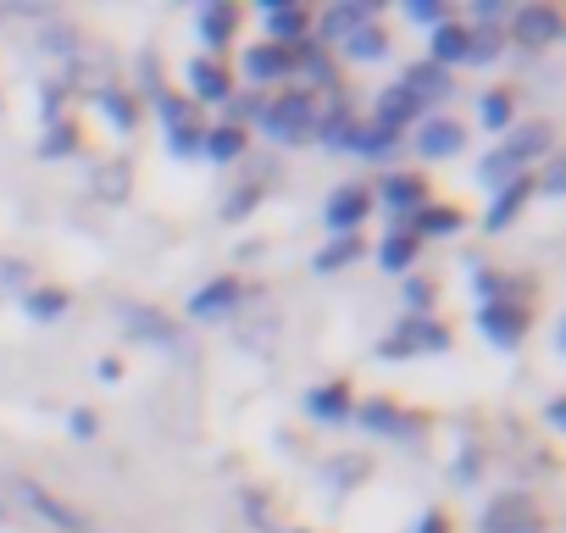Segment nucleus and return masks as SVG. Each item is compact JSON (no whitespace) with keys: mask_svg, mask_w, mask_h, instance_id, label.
<instances>
[{"mask_svg":"<svg viewBox=\"0 0 566 533\" xmlns=\"http://www.w3.org/2000/svg\"><path fill=\"white\" fill-rule=\"evenodd\" d=\"M549 139H555V128H549L544 117L527 123V128H505V139L478 161V184H483V189H500V184L522 178L538 156H549Z\"/></svg>","mask_w":566,"mask_h":533,"instance_id":"f257e3e1","label":"nucleus"},{"mask_svg":"<svg viewBox=\"0 0 566 533\" xmlns=\"http://www.w3.org/2000/svg\"><path fill=\"white\" fill-rule=\"evenodd\" d=\"M317 112H323V101H317L312 90H283V95L261 101L255 128H261L266 139H277V145H306L312 128H317Z\"/></svg>","mask_w":566,"mask_h":533,"instance_id":"f03ea898","label":"nucleus"},{"mask_svg":"<svg viewBox=\"0 0 566 533\" xmlns=\"http://www.w3.org/2000/svg\"><path fill=\"white\" fill-rule=\"evenodd\" d=\"M7 489H12V494H18V505H23L29 516H40L45 527H56V533H95V522H90L78 505H67L56 489H45L40 478L18 472V478H7Z\"/></svg>","mask_w":566,"mask_h":533,"instance_id":"7ed1b4c3","label":"nucleus"},{"mask_svg":"<svg viewBox=\"0 0 566 533\" xmlns=\"http://www.w3.org/2000/svg\"><path fill=\"white\" fill-rule=\"evenodd\" d=\"M439 351H450V328L433 312L428 317H400L378 345L384 362H417V356H439Z\"/></svg>","mask_w":566,"mask_h":533,"instance_id":"20e7f679","label":"nucleus"},{"mask_svg":"<svg viewBox=\"0 0 566 533\" xmlns=\"http://www.w3.org/2000/svg\"><path fill=\"white\" fill-rule=\"evenodd\" d=\"M117 323H123L128 339H139V345H150V351H167V356H184V328H178L167 312L139 306V301H123V306H117Z\"/></svg>","mask_w":566,"mask_h":533,"instance_id":"39448f33","label":"nucleus"},{"mask_svg":"<svg viewBox=\"0 0 566 533\" xmlns=\"http://www.w3.org/2000/svg\"><path fill=\"white\" fill-rule=\"evenodd\" d=\"M156 117H161V134H167V150H172V156H200L206 123H200V112H195L189 95L161 90V95H156Z\"/></svg>","mask_w":566,"mask_h":533,"instance_id":"423d86ee","label":"nucleus"},{"mask_svg":"<svg viewBox=\"0 0 566 533\" xmlns=\"http://www.w3.org/2000/svg\"><path fill=\"white\" fill-rule=\"evenodd\" d=\"M472 323H478V334H483L494 351H516V345L527 339V328H533L527 306H516V301H483Z\"/></svg>","mask_w":566,"mask_h":533,"instance_id":"0eeeda50","label":"nucleus"},{"mask_svg":"<svg viewBox=\"0 0 566 533\" xmlns=\"http://www.w3.org/2000/svg\"><path fill=\"white\" fill-rule=\"evenodd\" d=\"M261 34L266 45H301L312 34V12L301 0H261Z\"/></svg>","mask_w":566,"mask_h":533,"instance_id":"6e6552de","label":"nucleus"},{"mask_svg":"<svg viewBox=\"0 0 566 533\" xmlns=\"http://www.w3.org/2000/svg\"><path fill=\"white\" fill-rule=\"evenodd\" d=\"M560 12L555 7H522V12H511V40L522 45V51H555L560 45Z\"/></svg>","mask_w":566,"mask_h":533,"instance_id":"1a4fd4ad","label":"nucleus"},{"mask_svg":"<svg viewBox=\"0 0 566 533\" xmlns=\"http://www.w3.org/2000/svg\"><path fill=\"white\" fill-rule=\"evenodd\" d=\"M373 200H384V211L395 217V228H406L422 206H428V184L417 178V173H389L384 184H378V195Z\"/></svg>","mask_w":566,"mask_h":533,"instance_id":"9d476101","label":"nucleus"},{"mask_svg":"<svg viewBox=\"0 0 566 533\" xmlns=\"http://www.w3.org/2000/svg\"><path fill=\"white\" fill-rule=\"evenodd\" d=\"M367 211H373V189L367 184H339L323 206V228L328 233H356L367 222Z\"/></svg>","mask_w":566,"mask_h":533,"instance_id":"9b49d317","label":"nucleus"},{"mask_svg":"<svg viewBox=\"0 0 566 533\" xmlns=\"http://www.w3.org/2000/svg\"><path fill=\"white\" fill-rule=\"evenodd\" d=\"M244 295H250V290H244V284H239L233 273H222V279H211V284H200V290L189 295V317H195V323H217V317H233Z\"/></svg>","mask_w":566,"mask_h":533,"instance_id":"f8f14e48","label":"nucleus"},{"mask_svg":"<svg viewBox=\"0 0 566 533\" xmlns=\"http://www.w3.org/2000/svg\"><path fill=\"white\" fill-rule=\"evenodd\" d=\"M378 23V0H339V7H328L323 18H312V29L328 40V45H345L356 29Z\"/></svg>","mask_w":566,"mask_h":533,"instance_id":"ddd939ff","label":"nucleus"},{"mask_svg":"<svg viewBox=\"0 0 566 533\" xmlns=\"http://www.w3.org/2000/svg\"><path fill=\"white\" fill-rule=\"evenodd\" d=\"M533 516H538V505H533L527 489H500V494L483 505L478 533H511V527H522V522H533Z\"/></svg>","mask_w":566,"mask_h":533,"instance_id":"4468645a","label":"nucleus"},{"mask_svg":"<svg viewBox=\"0 0 566 533\" xmlns=\"http://www.w3.org/2000/svg\"><path fill=\"white\" fill-rule=\"evenodd\" d=\"M356 422H361L367 433H384V439H417V433H422V417L400 411L395 400H361V406H356Z\"/></svg>","mask_w":566,"mask_h":533,"instance_id":"2eb2a0df","label":"nucleus"},{"mask_svg":"<svg viewBox=\"0 0 566 533\" xmlns=\"http://www.w3.org/2000/svg\"><path fill=\"white\" fill-rule=\"evenodd\" d=\"M538 189H533V173H522V178H511V184H500L494 189V200H489V211H483V228L489 233H505L522 211H527V200H533Z\"/></svg>","mask_w":566,"mask_h":533,"instance_id":"dca6fc26","label":"nucleus"},{"mask_svg":"<svg viewBox=\"0 0 566 533\" xmlns=\"http://www.w3.org/2000/svg\"><path fill=\"white\" fill-rule=\"evenodd\" d=\"M461 145H467V128L455 117H422V128H417L422 161H450V156H461Z\"/></svg>","mask_w":566,"mask_h":533,"instance_id":"f3484780","label":"nucleus"},{"mask_svg":"<svg viewBox=\"0 0 566 533\" xmlns=\"http://www.w3.org/2000/svg\"><path fill=\"white\" fill-rule=\"evenodd\" d=\"M244 79L250 84H277V79H295V45H250L244 51Z\"/></svg>","mask_w":566,"mask_h":533,"instance_id":"a211bd4d","label":"nucleus"},{"mask_svg":"<svg viewBox=\"0 0 566 533\" xmlns=\"http://www.w3.org/2000/svg\"><path fill=\"white\" fill-rule=\"evenodd\" d=\"M189 101H206V106H222L228 95H233V73L217 62V56H195L189 62Z\"/></svg>","mask_w":566,"mask_h":533,"instance_id":"6ab92c4d","label":"nucleus"},{"mask_svg":"<svg viewBox=\"0 0 566 533\" xmlns=\"http://www.w3.org/2000/svg\"><path fill=\"white\" fill-rule=\"evenodd\" d=\"M350 411H356V395H350L345 378L306 389V417H312V422H350Z\"/></svg>","mask_w":566,"mask_h":533,"instance_id":"aec40b11","label":"nucleus"},{"mask_svg":"<svg viewBox=\"0 0 566 533\" xmlns=\"http://www.w3.org/2000/svg\"><path fill=\"white\" fill-rule=\"evenodd\" d=\"M467 56H472V29H467V23H455V18H450V23H439V29H433V40H428V62L450 73V67H455V62H467Z\"/></svg>","mask_w":566,"mask_h":533,"instance_id":"412c9836","label":"nucleus"},{"mask_svg":"<svg viewBox=\"0 0 566 533\" xmlns=\"http://www.w3.org/2000/svg\"><path fill=\"white\" fill-rule=\"evenodd\" d=\"M400 90L428 112L433 101H444V95H450V73H444V67H433V62H411V67L400 73Z\"/></svg>","mask_w":566,"mask_h":533,"instance_id":"4be33fe9","label":"nucleus"},{"mask_svg":"<svg viewBox=\"0 0 566 533\" xmlns=\"http://www.w3.org/2000/svg\"><path fill=\"white\" fill-rule=\"evenodd\" d=\"M350 134H356V112H350V101H345V95H328V112H317L312 139H323L328 150H345Z\"/></svg>","mask_w":566,"mask_h":533,"instance_id":"5701e85b","label":"nucleus"},{"mask_svg":"<svg viewBox=\"0 0 566 533\" xmlns=\"http://www.w3.org/2000/svg\"><path fill=\"white\" fill-rule=\"evenodd\" d=\"M195 29H200V45H206V51H222V45L239 34V7H228V0H211V7H200Z\"/></svg>","mask_w":566,"mask_h":533,"instance_id":"b1692460","label":"nucleus"},{"mask_svg":"<svg viewBox=\"0 0 566 533\" xmlns=\"http://www.w3.org/2000/svg\"><path fill=\"white\" fill-rule=\"evenodd\" d=\"M417 255H422V244H417L406 228H389V233L378 239V266H384L389 279H406L411 266H417Z\"/></svg>","mask_w":566,"mask_h":533,"instance_id":"393cba45","label":"nucleus"},{"mask_svg":"<svg viewBox=\"0 0 566 533\" xmlns=\"http://www.w3.org/2000/svg\"><path fill=\"white\" fill-rule=\"evenodd\" d=\"M244 145H250V139H244V128H233V123H217V128L200 134V156L217 161V167H222V161H239Z\"/></svg>","mask_w":566,"mask_h":533,"instance_id":"a878e982","label":"nucleus"},{"mask_svg":"<svg viewBox=\"0 0 566 533\" xmlns=\"http://www.w3.org/2000/svg\"><path fill=\"white\" fill-rule=\"evenodd\" d=\"M455 228H461V211H455V206H422V211L406 222V233H411L417 244H422V239H450Z\"/></svg>","mask_w":566,"mask_h":533,"instance_id":"bb28decb","label":"nucleus"},{"mask_svg":"<svg viewBox=\"0 0 566 533\" xmlns=\"http://www.w3.org/2000/svg\"><path fill=\"white\" fill-rule=\"evenodd\" d=\"M356 255H361V233H334V239L312 255V273L328 279V273H339V266H350Z\"/></svg>","mask_w":566,"mask_h":533,"instance_id":"cd10ccee","label":"nucleus"},{"mask_svg":"<svg viewBox=\"0 0 566 533\" xmlns=\"http://www.w3.org/2000/svg\"><path fill=\"white\" fill-rule=\"evenodd\" d=\"M411 117H422V106H417V101H411V95H406L400 84L378 90V117H373V123H384V128H395V134H400V128H406Z\"/></svg>","mask_w":566,"mask_h":533,"instance_id":"c85d7f7f","label":"nucleus"},{"mask_svg":"<svg viewBox=\"0 0 566 533\" xmlns=\"http://www.w3.org/2000/svg\"><path fill=\"white\" fill-rule=\"evenodd\" d=\"M95 106L106 112V123H112L117 134H128V128L139 123V101H134L128 90H117V84H106V90L95 95Z\"/></svg>","mask_w":566,"mask_h":533,"instance_id":"c756f323","label":"nucleus"},{"mask_svg":"<svg viewBox=\"0 0 566 533\" xmlns=\"http://www.w3.org/2000/svg\"><path fill=\"white\" fill-rule=\"evenodd\" d=\"M511 117H516V95H511V90H483V95H478V123H483L489 134H505Z\"/></svg>","mask_w":566,"mask_h":533,"instance_id":"7c9ffc66","label":"nucleus"},{"mask_svg":"<svg viewBox=\"0 0 566 533\" xmlns=\"http://www.w3.org/2000/svg\"><path fill=\"white\" fill-rule=\"evenodd\" d=\"M395 145H400V134H395V128H384V123H356V134H350V145H345V150H356V156L378 161V156H389Z\"/></svg>","mask_w":566,"mask_h":533,"instance_id":"2f4dec72","label":"nucleus"},{"mask_svg":"<svg viewBox=\"0 0 566 533\" xmlns=\"http://www.w3.org/2000/svg\"><path fill=\"white\" fill-rule=\"evenodd\" d=\"M67 306H73V295H67V290H56V284H40V290H29V295H23V312H29L34 323H56Z\"/></svg>","mask_w":566,"mask_h":533,"instance_id":"473e14b6","label":"nucleus"},{"mask_svg":"<svg viewBox=\"0 0 566 533\" xmlns=\"http://www.w3.org/2000/svg\"><path fill=\"white\" fill-rule=\"evenodd\" d=\"M339 51H345L350 62H384V56H389V34H384L378 23H367V29H356Z\"/></svg>","mask_w":566,"mask_h":533,"instance_id":"72a5a7b5","label":"nucleus"},{"mask_svg":"<svg viewBox=\"0 0 566 533\" xmlns=\"http://www.w3.org/2000/svg\"><path fill=\"white\" fill-rule=\"evenodd\" d=\"M78 150V128L73 123H51V134L40 139V156L45 161H62V156H73Z\"/></svg>","mask_w":566,"mask_h":533,"instance_id":"f704fd0d","label":"nucleus"},{"mask_svg":"<svg viewBox=\"0 0 566 533\" xmlns=\"http://www.w3.org/2000/svg\"><path fill=\"white\" fill-rule=\"evenodd\" d=\"M406 12H411V23H422V29L450 23V7H444V0H406Z\"/></svg>","mask_w":566,"mask_h":533,"instance_id":"c9c22d12","label":"nucleus"},{"mask_svg":"<svg viewBox=\"0 0 566 533\" xmlns=\"http://www.w3.org/2000/svg\"><path fill=\"white\" fill-rule=\"evenodd\" d=\"M433 301H439V290H433L428 279H406V306H411L406 317H428V306H433Z\"/></svg>","mask_w":566,"mask_h":533,"instance_id":"e433bc0d","label":"nucleus"},{"mask_svg":"<svg viewBox=\"0 0 566 533\" xmlns=\"http://www.w3.org/2000/svg\"><path fill=\"white\" fill-rule=\"evenodd\" d=\"M261 195H266V184H244V189H233V195H228V206H222V217H228V222H239Z\"/></svg>","mask_w":566,"mask_h":533,"instance_id":"4c0bfd02","label":"nucleus"},{"mask_svg":"<svg viewBox=\"0 0 566 533\" xmlns=\"http://www.w3.org/2000/svg\"><path fill=\"white\" fill-rule=\"evenodd\" d=\"M23 279H29V266L18 255H0V301H7L12 290H23Z\"/></svg>","mask_w":566,"mask_h":533,"instance_id":"58836bf2","label":"nucleus"},{"mask_svg":"<svg viewBox=\"0 0 566 533\" xmlns=\"http://www.w3.org/2000/svg\"><path fill=\"white\" fill-rule=\"evenodd\" d=\"M500 56V29H472V56L467 62H494Z\"/></svg>","mask_w":566,"mask_h":533,"instance_id":"ea45409f","label":"nucleus"},{"mask_svg":"<svg viewBox=\"0 0 566 533\" xmlns=\"http://www.w3.org/2000/svg\"><path fill=\"white\" fill-rule=\"evenodd\" d=\"M222 106L233 112V128H244V123H255V117H261V101H255V95H239V90H233Z\"/></svg>","mask_w":566,"mask_h":533,"instance_id":"a19ab883","label":"nucleus"},{"mask_svg":"<svg viewBox=\"0 0 566 533\" xmlns=\"http://www.w3.org/2000/svg\"><path fill=\"white\" fill-rule=\"evenodd\" d=\"M533 189H544V195H560V189H566V167H560V156H549V167H544V178H533Z\"/></svg>","mask_w":566,"mask_h":533,"instance_id":"79ce46f5","label":"nucleus"},{"mask_svg":"<svg viewBox=\"0 0 566 533\" xmlns=\"http://www.w3.org/2000/svg\"><path fill=\"white\" fill-rule=\"evenodd\" d=\"M123 173H128L123 161H112V167H101V195H106V200H117V195H123Z\"/></svg>","mask_w":566,"mask_h":533,"instance_id":"37998d69","label":"nucleus"},{"mask_svg":"<svg viewBox=\"0 0 566 533\" xmlns=\"http://www.w3.org/2000/svg\"><path fill=\"white\" fill-rule=\"evenodd\" d=\"M411 533H450V516L433 505V511H422V516L411 522Z\"/></svg>","mask_w":566,"mask_h":533,"instance_id":"c03bdc74","label":"nucleus"},{"mask_svg":"<svg viewBox=\"0 0 566 533\" xmlns=\"http://www.w3.org/2000/svg\"><path fill=\"white\" fill-rule=\"evenodd\" d=\"M67 428H73V433H78V439H90V433H95V428H101V417H95V411H84V406H78V411H73V417H67Z\"/></svg>","mask_w":566,"mask_h":533,"instance_id":"a18cd8bd","label":"nucleus"},{"mask_svg":"<svg viewBox=\"0 0 566 533\" xmlns=\"http://www.w3.org/2000/svg\"><path fill=\"white\" fill-rule=\"evenodd\" d=\"M544 417H549V422H555V428H560V422H566V400H560V395H555V400H549V406H544Z\"/></svg>","mask_w":566,"mask_h":533,"instance_id":"49530a36","label":"nucleus"},{"mask_svg":"<svg viewBox=\"0 0 566 533\" xmlns=\"http://www.w3.org/2000/svg\"><path fill=\"white\" fill-rule=\"evenodd\" d=\"M101 378H106V384H117V378H123V362H112V356H106V362H101Z\"/></svg>","mask_w":566,"mask_h":533,"instance_id":"de8ad7c7","label":"nucleus"},{"mask_svg":"<svg viewBox=\"0 0 566 533\" xmlns=\"http://www.w3.org/2000/svg\"><path fill=\"white\" fill-rule=\"evenodd\" d=\"M511 533H549V522H544V516H533V522H522V527H511Z\"/></svg>","mask_w":566,"mask_h":533,"instance_id":"09e8293b","label":"nucleus"},{"mask_svg":"<svg viewBox=\"0 0 566 533\" xmlns=\"http://www.w3.org/2000/svg\"><path fill=\"white\" fill-rule=\"evenodd\" d=\"M7 511H12V505H7V494H0V522H7Z\"/></svg>","mask_w":566,"mask_h":533,"instance_id":"8fccbe9b","label":"nucleus"}]
</instances>
